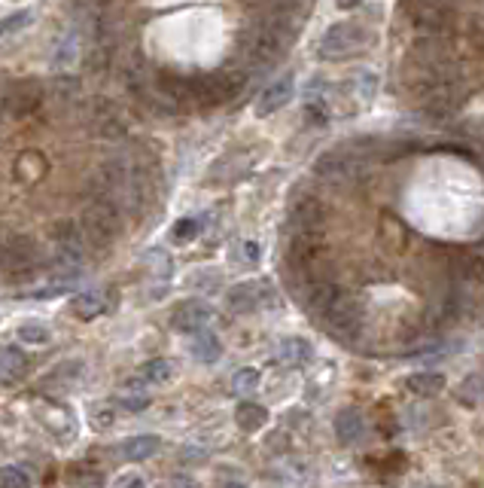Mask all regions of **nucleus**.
<instances>
[{
	"mask_svg": "<svg viewBox=\"0 0 484 488\" xmlns=\"http://www.w3.org/2000/svg\"><path fill=\"white\" fill-rule=\"evenodd\" d=\"M335 437L342 440V442H356L363 437V419H360V412L356 409H344V412H338V419H335Z\"/></svg>",
	"mask_w": 484,
	"mask_h": 488,
	"instance_id": "2eb2a0df",
	"label": "nucleus"
},
{
	"mask_svg": "<svg viewBox=\"0 0 484 488\" xmlns=\"http://www.w3.org/2000/svg\"><path fill=\"white\" fill-rule=\"evenodd\" d=\"M356 162L351 156H344V150H335V153H326V156L317 159L314 171L323 180H332V184H342V180H351L356 175Z\"/></svg>",
	"mask_w": 484,
	"mask_h": 488,
	"instance_id": "9d476101",
	"label": "nucleus"
},
{
	"mask_svg": "<svg viewBox=\"0 0 484 488\" xmlns=\"http://www.w3.org/2000/svg\"><path fill=\"white\" fill-rule=\"evenodd\" d=\"M280 360L289 366H305L310 360V345L305 339H287L280 345Z\"/></svg>",
	"mask_w": 484,
	"mask_h": 488,
	"instance_id": "412c9836",
	"label": "nucleus"
},
{
	"mask_svg": "<svg viewBox=\"0 0 484 488\" xmlns=\"http://www.w3.org/2000/svg\"><path fill=\"white\" fill-rule=\"evenodd\" d=\"M40 248L31 239H4V272L6 281H27L31 275L40 272Z\"/></svg>",
	"mask_w": 484,
	"mask_h": 488,
	"instance_id": "7ed1b4c3",
	"label": "nucleus"
},
{
	"mask_svg": "<svg viewBox=\"0 0 484 488\" xmlns=\"http://www.w3.org/2000/svg\"><path fill=\"white\" fill-rule=\"evenodd\" d=\"M77 56H79V37L77 34H68V37L58 40V49H55V56H52V68L55 70L70 68L73 61H77Z\"/></svg>",
	"mask_w": 484,
	"mask_h": 488,
	"instance_id": "aec40b11",
	"label": "nucleus"
},
{
	"mask_svg": "<svg viewBox=\"0 0 484 488\" xmlns=\"http://www.w3.org/2000/svg\"><path fill=\"white\" fill-rule=\"evenodd\" d=\"M326 327L335 333L338 339H353L356 333H360V324H363V309L360 302L353 300L351 293H342L338 296V302L329 309L326 314Z\"/></svg>",
	"mask_w": 484,
	"mask_h": 488,
	"instance_id": "39448f33",
	"label": "nucleus"
},
{
	"mask_svg": "<svg viewBox=\"0 0 484 488\" xmlns=\"http://www.w3.org/2000/svg\"><path fill=\"white\" fill-rule=\"evenodd\" d=\"M192 355H195L201 364H214V360L223 355V345L214 333H198L195 342H192Z\"/></svg>",
	"mask_w": 484,
	"mask_h": 488,
	"instance_id": "6ab92c4d",
	"label": "nucleus"
},
{
	"mask_svg": "<svg viewBox=\"0 0 484 488\" xmlns=\"http://www.w3.org/2000/svg\"><path fill=\"white\" fill-rule=\"evenodd\" d=\"M198 229H201V223L198 220H192V217H186V220H180L177 226H174V241H192L198 235Z\"/></svg>",
	"mask_w": 484,
	"mask_h": 488,
	"instance_id": "bb28decb",
	"label": "nucleus"
},
{
	"mask_svg": "<svg viewBox=\"0 0 484 488\" xmlns=\"http://www.w3.org/2000/svg\"><path fill=\"white\" fill-rule=\"evenodd\" d=\"M77 229H79L82 248L104 250L119 239V232H122V214H119V207L113 202L95 198V202L82 211Z\"/></svg>",
	"mask_w": 484,
	"mask_h": 488,
	"instance_id": "f257e3e1",
	"label": "nucleus"
},
{
	"mask_svg": "<svg viewBox=\"0 0 484 488\" xmlns=\"http://www.w3.org/2000/svg\"><path fill=\"white\" fill-rule=\"evenodd\" d=\"M31 22V10H22V13H13V16H6L4 22H0V37L9 31H18V28H25V25Z\"/></svg>",
	"mask_w": 484,
	"mask_h": 488,
	"instance_id": "c85d7f7f",
	"label": "nucleus"
},
{
	"mask_svg": "<svg viewBox=\"0 0 484 488\" xmlns=\"http://www.w3.org/2000/svg\"><path fill=\"white\" fill-rule=\"evenodd\" d=\"M365 40H369V34H365V28H360L356 22H338L323 34L317 56L323 61L347 58V56H353V52H360L365 47Z\"/></svg>",
	"mask_w": 484,
	"mask_h": 488,
	"instance_id": "20e7f679",
	"label": "nucleus"
},
{
	"mask_svg": "<svg viewBox=\"0 0 484 488\" xmlns=\"http://www.w3.org/2000/svg\"><path fill=\"white\" fill-rule=\"evenodd\" d=\"M228 309L237 312V314H247L253 312L256 305H259V291H256V284H237L228 291Z\"/></svg>",
	"mask_w": 484,
	"mask_h": 488,
	"instance_id": "dca6fc26",
	"label": "nucleus"
},
{
	"mask_svg": "<svg viewBox=\"0 0 484 488\" xmlns=\"http://www.w3.org/2000/svg\"><path fill=\"white\" fill-rule=\"evenodd\" d=\"M159 446H162V440L155 437V433H141V437H132L125 442L122 455H125V461H146L159 451Z\"/></svg>",
	"mask_w": 484,
	"mask_h": 488,
	"instance_id": "ddd939ff",
	"label": "nucleus"
},
{
	"mask_svg": "<svg viewBox=\"0 0 484 488\" xmlns=\"http://www.w3.org/2000/svg\"><path fill=\"white\" fill-rule=\"evenodd\" d=\"M116 488H146V483H143V476H137V473H122L116 479Z\"/></svg>",
	"mask_w": 484,
	"mask_h": 488,
	"instance_id": "c756f323",
	"label": "nucleus"
},
{
	"mask_svg": "<svg viewBox=\"0 0 484 488\" xmlns=\"http://www.w3.org/2000/svg\"><path fill=\"white\" fill-rule=\"evenodd\" d=\"M244 257L250 260V263H256V260H259V248H256L253 241H244Z\"/></svg>",
	"mask_w": 484,
	"mask_h": 488,
	"instance_id": "7c9ffc66",
	"label": "nucleus"
},
{
	"mask_svg": "<svg viewBox=\"0 0 484 488\" xmlns=\"http://www.w3.org/2000/svg\"><path fill=\"white\" fill-rule=\"evenodd\" d=\"M460 387H463V391H460V400H463L466 406H475V403L484 400V378L472 376V378H466Z\"/></svg>",
	"mask_w": 484,
	"mask_h": 488,
	"instance_id": "393cba45",
	"label": "nucleus"
},
{
	"mask_svg": "<svg viewBox=\"0 0 484 488\" xmlns=\"http://www.w3.org/2000/svg\"><path fill=\"white\" fill-rule=\"evenodd\" d=\"M408 16L415 19V25L420 31H426V34H442L451 28V6H442V4H408L405 6Z\"/></svg>",
	"mask_w": 484,
	"mask_h": 488,
	"instance_id": "0eeeda50",
	"label": "nucleus"
},
{
	"mask_svg": "<svg viewBox=\"0 0 484 488\" xmlns=\"http://www.w3.org/2000/svg\"><path fill=\"white\" fill-rule=\"evenodd\" d=\"M292 37V22L278 19L271 13V22L259 25L250 40H247V58H250L253 68H274L287 52V43Z\"/></svg>",
	"mask_w": 484,
	"mask_h": 488,
	"instance_id": "f03ea898",
	"label": "nucleus"
},
{
	"mask_svg": "<svg viewBox=\"0 0 484 488\" xmlns=\"http://www.w3.org/2000/svg\"><path fill=\"white\" fill-rule=\"evenodd\" d=\"M34 415H37V421H40L46 430H52L61 442L77 437V421H73V415L64 409V406L49 403V400L34 403Z\"/></svg>",
	"mask_w": 484,
	"mask_h": 488,
	"instance_id": "423d86ee",
	"label": "nucleus"
},
{
	"mask_svg": "<svg viewBox=\"0 0 484 488\" xmlns=\"http://www.w3.org/2000/svg\"><path fill=\"white\" fill-rule=\"evenodd\" d=\"M235 391L237 394H247V391H253L256 385H259V373H256V369H241V373L235 376Z\"/></svg>",
	"mask_w": 484,
	"mask_h": 488,
	"instance_id": "cd10ccee",
	"label": "nucleus"
},
{
	"mask_svg": "<svg viewBox=\"0 0 484 488\" xmlns=\"http://www.w3.org/2000/svg\"><path fill=\"white\" fill-rule=\"evenodd\" d=\"M210 318H214V314H210V309H207L205 302L186 300V302H180L177 309H174L171 324H174V327H177L180 333H195V336H198V333L210 324Z\"/></svg>",
	"mask_w": 484,
	"mask_h": 488,
	"instance_id": "1a4fd4ad",
	"label": "nucleus"
},
{
	"mask_svg": "<svg viewBox=\"0 0 484 488\" xmlns=\"http://www.w3.org/2000/svg\"><path fill=\"white\" fill-rule=\"evenodd\" d=\"M226 488H247V485H241V483H232V485H226Z\"/></svg>",
	"mask_w": 484,
	"mask_h": 488,
	"instance_id": "473e14b6",
	"label": "nucleus"
},
{
	"mask_svg": "<svg viewBox=\"0 0 484 488\" xmlns=\"http://www.w3.org/2000/svg\"><path fill=\"white\" fill-rule=\"evenodd\" d=\"M70 309L79 321H91L107 312V293L104 291H79L70 300Z\"/></svg>",
	"mask_w": 484,
	"mask_h": 488,
	"instance_id": "9b49d317",
	"label": "nucleus"
},
{
	"mask_svg": "<svg viewBox=\"0 0 484 488\" xmlns=\"http://www.w3.org/2000/svg\"><path fill=\"white\" fill-rule=\"evenodd\" d=\"M113 421H116V412H113V406H95L91 409V428L95 430H110L113 428Z\"/></svg>",
	"mask_w": 484,
	"mask_h": 488,
	"instance_id": "a878e982",
	"label": "nucleus"
},
{
	"mask_svg": "<svg viewBox=\"0 0 484 488\" xmlns=\"http://www.w3.org/2000/svg\"><path fill=\"white\" fill-rule=\"evenodd\" d=\"M168 488H198L192 479H183V476H177V479H171V485Z\"/></svg>",
	"mask_w": 484,
	"mask_h": 488,
	"instance_id": "2f4dec72",
	"label": "nucleus"
},
{
	"mask_svg": "<svg viewBox=\"0 0 484 488\" xmlns=\"http://www.w3.org/2000/svg\"><path fill=\"white\" fill-rule=\"evenodd\" d=\"M405 387L415 397H436L445 387V376L442 373H417L408 378Z\"/></svg>",
	"mask_w": 484,
	"mask_h": 488,
	"instance_id": "f3484780",
	"label": "nucleus"
},
{
	"mask_svg": "<svg viewBox=\"0 0 484 488\" xmlns=\"http://www.w3.org/2000/svg\"><path fill=\"white\" fill-rule=\"evenodd\" d=\"M0 488H34L22 467H0Z\"/></svg>",
	"mask_w": 484,
	"mask_h": 488,
	"instance_id": "b1692460",
	"label": "nucleus"
},
{
	"mask_svg": "<svg viewBox=\"0 0 484 488\" xmlns=\"http://www.w3.org/2000/svg\"><path fill=\"white\" fill-rule=\"evenodd\" d=\"M16 336L27 342V345H46V342L52 339V330L43 327V324H22V327L16 330Z\"/></svg>",
	"mask_w": 484,
	"mask_h": 488,
	"instance_id": "5701e85b",
	"label": "nucleus"
},
{
	"mask_svg": "<svg viewBox=\"0 0 484 488\" xmlns=\"http://www.w3.org/2000/svg\"><path fill=\"white\" fill-rule=\"evenodd\" d=\"M289 226L296 235H320L326 226V207L317 202V198H305L292 207L289 214Z\"/></svg>",
	"mask_w": 484,
	"mask_h": 488,
	"instance_id": "6e6552de",
	"label": "nucleus"
},
{
	"mask_svg": "<svg viewBox=\"0 0 484 488\" xmlns=\"http://www.w3.org/2000/svg\"><path fill=\"white\" fill-rule=\"evenodd\" d=\"M289 98H292V83L289 80H280V83H274L271 89H265V95L259 98V107H256V111H259L262 116L274 113V111H280Z\"/></svg>",
	"mask_w": 484,
	"mask_h": 488,
	"instance_id": "4468645a",
	"label": "nucleus"
},
{
	"mask_svg": "<svg viewBox=\"0 0 484 488\" xmlns=\"http://www.w3.org/2000/svg\"><path fill=\"white\" fill-rule=\"evenodd\" d=\"M171 376H174L171 360H150V364H143V369H141V378H143V382H150V385L168 382Z\"/></svg>",
	"mask_w": 484,
	"mask_h": 488,
	"instance_id": "4be33fe9",
	"label": "nucleus"
},
{
	"mask_svg": "<svg viewBox=\"0 0 484 488\" xmlns=\"http://www.w3.org/2000/svg\"><path fill=\"white\" fill-rule=\"evenodd\" d=\"M25 369H27V357L22 351L13 345L0 348V385H16L25 376Z\"/></svg>",
	"mask_w": 484,
	"mask_h": 488,
	"instance_id": "f8f14e48",
	"label": "nucleus"
},
{
	"mask_svg": "<svg viewBox=\"0 0 484 488\" xmlns=\"http://www.w3.org/2000/svg\"><path fill=\"white\" fill-rule=\"evenodd\" d=\"M235 419H237V428L253 433V430H259L265 421H268V412H265L259 403H241V406H237Z\"/></svg>",
	"mask_w": 484,
	"mask_h": 488,
	"instance_id": "a211bd4d",
	"label": "nucleus"
}]
</instances>
